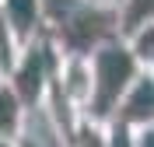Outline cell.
I'll list each match as a JSON object with an SVG mask.
<instances>
[{"instance_id": "cell-1", "label": "cell", "mask_w": 154, "mask_h": 147, "mask_svg": "<svg viewBox=\"0 0 154 147\" xmlns=\"http://www.w3.org/2000/svg\"><path fill=\"white\" fill-rule=\"evenodd\" d=\"M88 67H91V102H88V119L109 123L119 105V98L126 95V88L133 84L144 70L137 67V60L130 56L123 39H102L98 46H91L84 53Z\"/></svg>"}, {"instance_id": "cell-2", "label": "cell", "mask_w": 154, "mask_h": 147, "mask_svg": "<svg viewBox=\"0 0 154 147\" xmlns=\"http://www.w3.org/2000/svg\"><path fill=\"white\" fill-rule=\"evenodd\" d=\"M60 56H63V46L53 39V32H42L32 46L21 49L18 63L11 67V74H7L4 81H7V88L18 95V102H21L25 112L42 105L49 84H53V77H56Z\"/></svg>"}, {"instance_id": "cell-3", "label": "cell", "mask_w": 154, "mask_h": 147, "mask_svg": "<svg viewBox=\"0 0 154 147\" xmlns=\"http://www.w3.org/2000/svg\"><path fill=\"white\" fill-rule=\"evenodd\" d=\"M53 88L56 95L74 105L81 116L88 112V102H91V67H88L84 53H63L56 63V77H53Z\"/></svg>"}, {"instance_id": "cell-4", "label": "cell", "mask_w": 154, "mask_h": 147, "mask_svg": "<svg viewBox=\"0 0 154 147\" xmlns=\"http://www.w3.org/2000/svg\"><path fill=\"white\" fill-rule=\"evenodd\" d=\"M109 123H119L126 130H144L154 126V84H151V74H140V77L126 88V95L119 98L112 119Z\"/></svg>"}, {"instance_id": "cell-5", "label": "cell", "mask_w": 154, "mask_h": 147, "mask_svg": "<svg viewBox=\"0 0 154 147\" xmlns=\"http://www.w3.org/2000/svg\"><path fill=\"white\" fill-rule=\"evenodd\" d=\"M0 18L25 49L46 32V0H0Z\"/></svg>"}, {"instance_id": "cell-6", "label": "cell", "mask_w": 154, "mask_h": 147, "mask_svg": "<svg viewBox=\"0 0 154 147\" xmlns=\"http://www.w3.org/2000/svg\"><path fill=\"white\" fill-rule=\"evenodd\" d=\"M154 21V0H123L112 11V28L116 39H130L133 32H140L144 25Z\"/></svg>"}, {"instance_id": "cell-7", "label": "cell", "mask_w": 154, "mask_h": 147, "mask_svg": "<svg viewBox=\"0 0 154 147\" xmlns=\"http://www.w3.org/2000/svg\"><path fill=\"white\" fill-rule=\"evenodd\" d=\"M25 109H21L18 95L7 88V81L0 77V140H21L25 133Z\"/></svg>"}, {"instance_id": "cell-8", "label": "cell", "mask_w": 154, "mask_h": 147, "mask_svg": "<svg viewBox=\"0 0 154 147\" xmlns=\"http://www.w3.org/2000/svg\"><path fill=\"white\" fill-rule=\"evenodd\" d=\"M126 49H130V56L137 60V67L144 70V74H154V21L144 25L140 32H133L130 39H123Z\"/></svg>"}, {"instance_id": "cell-9", "label": "cell", "mask_w": 154, "mask_h": 147, "mask_svg": "<svg viewBox=\"0 0 154 147\" xmlns=\"http://www.w3.org/2000/svg\"><path fill=\"white\" fill-rule=\"evenodd\" d=\"M63 144H67V147H105V123H98V119H88V116H84Z\"/></svg>"}, {"instance_id": "cell-10", "label": "cell", "mask_w": 154, "mask_h": 147, "mask_svg": "<svg viewBox=\"0 0 154 147\" xmlns=\"http://www.w3.org/2000/svg\"><path fill=\"white\" fill-rule=\"evenodd\" d=\"M18 56H21V46L14 39V32L7 28V21L0 18V77L11 74V67L18 63Z\"/></svg>"}, {"instance_id": "cell-11", "label": "cell", "mask_w": 154, "mask_h": 147, "mask_svg": "<svg viewBox=\"0 0 154 147\" xmlns=\"http://www.w3.org/2000/svg\"><path fill=\"white\" fill-rule=\"evenodd\" d=\"M105 147H133V130L119 123H105Z\"/></svg>"}, {"instance_id": "cell-12", "label": "cell", "mask_w": 154, "mask_h": 147, "mask_svg": "<svg viewBox=\"0 0 154 147\" xmlns=\"http://www.w3.org/2000/svg\"><path fill=\"white\" fill-rule=\"evenodd\" d=\"M123 0H84V7H95V11H105V14H112L116 7H119Z\"/></svg>"}, {"instance_id": "cell-13", "label": "cell", "mask_w": 154, "mask_h": 147, "mask_svg": "<svg viewBox=\"0 0 154 147\" xmlns=\"http://www.w3.org/2000/svg\"><path fill=\"white\" fill-rule=\"evenodd\" d=\"M0 147H18V140H0Z\"/></svg>"}]
</instances>
